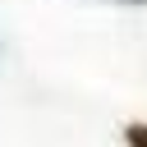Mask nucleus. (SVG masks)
Wrapping results in <instances>:
<instances>
[{
    "label": "nucleus",
    "mask_w": 147,
    "mask_h": 147,
    "mask_svg": "<svg viewBox=\"0 0 147 147\" xmlns=\"http://www.w3.org/2000/svg\"><path fill=\"white\" fill-rule=\"evenodd\" d=\"M124 147H147V124H142V119L124 124Z\"/></svg>",
    "instance_id": "1"
},
{
    "label": "nucleus",
    "mask_w": 147,
    "mask_h": 147,
    "mask_svg": "<svg viewBox=\"0 0 147 147\" xmlns=\"http://www.w3.org/2000/svg\"><path fill=\"white\" fill-rule=\"evenodd\" d=\"M115 5H147V0H115Z\"/></svg>",
    "instance_id": "2"
}]
</instances>
